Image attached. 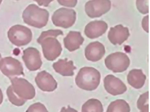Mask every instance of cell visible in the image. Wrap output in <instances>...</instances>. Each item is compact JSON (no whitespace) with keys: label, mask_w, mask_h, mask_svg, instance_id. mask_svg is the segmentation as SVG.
Returning a JSON list of instances; mask_svg holds the SVG:
<instances>
[{"label":"cell","mask_w":150,"mask_h":112,"mask_svg":"<svg viewBox=\"0 0 150 112\" xmlns=\"http://www.w3.org/2000/svg\"><path fill=\"white\" fill-rule=\"evenodd\" d=\"M38 87L42 91L52 92L57 88V84L52 76L45 71L39 72L35 78Z\"/></svg>","instance_id":"cell-12"},{"label":"cell","mask_w":150,"mask_h":112,"mask_svg":"<svg viewBox=\"0 0 150 112\" xmlns=\"http://www.w3.org/2000/svg\"><path fill=\"white\" fill-rule=\"evenodd\" d=\"M130 35L128 28L119 24L110 28L108 37L112 44L120 45L127 39Z\"/></svg>","instance_id":"cell-13"},{"label":"cell","mask_w":150,"mask_h":112,"mask_svg":"<svg viewBox=\"0 0 150 112\" xmlns=\"http://www.w3.org/2000/svg\"><path fill=\"white\" fill-rule=\"evenodd\" d=\"M100 78V74L96 69L85 67L80 69L75 81L79 88L88 91H92L98 86Z\"/></svg>","instance_id":"cell-2"},{"label":"cell","mask_w":150,"mask_h":112,"mask_svg":"<svg viewBox=\"0 0 150 112\" xmlns=\"http://www.w3.org/2000/svg\"><path fill=\"white\" fill-rule=\"evenodd\" d=\"M111 8V2L109 0H93L86 4V13L90 18H99L108 12Z\"/></svg>","instance_id":"cell-9"},{"label":"cell","mask_w":150,"mask_h":112,"mask_svg":"<svg viewBox=\"0 0 150 112\" xmlns=\"http://www.w3.org/2000/svg\"><path fill=\"white\" fill-rule=\"evenodd\" d=\"M26 112H48L45 106L38 102L31 105Z\"/></svg>","instance_id":"cell-23"},{"label":"cell","mask_w":150,"mask_h":112,"mask_svg":"<svg viewBox=\"0 0 150 112\" xmlns=\"http://www.w3.org/2000/svg\"><path fill=\"white\" fill-rule=\"evenodd\" d=\"M60 112H78V111L73 108H71L70 106H68V108H66L65 107H63L61 109Z\"/></svg>","instance_id":"cell-27"},{"label":"cell","mask_w":150,"mask_h":112,"mask_svg":"<svg viewBox=\"0 0 150 112\" xmlns=\"http://www.w3.org/2000/svg\"><path fill=\"white\" fill-rule=\"evenodd\" d=\"M146 77L141 69H133L127 76L128 83L132 87L137 89L142 88L145 83Z\"/></svg>","instance_id":"cell-18"},{"label":"cell","mask_w":150,"mask_h":112,"mask_svg":"<svg viewBox=\"0 0 150 112\" xmlns=\"http://www.w3.org/2000/svg\"><path fill=\"white\" fill-rule=\"evenodd\" d=\"M108 28V24L103 21H92L85 27L84 33L89 38H97L105 34Z\"/></svg>","instance_id":"cell-14"},{"label":"cell","mask_w":150,"mask_h":112,"mask_svg":"<svg viewBox=\"0 0 150 112\" xmlns=\"http://www.w3.org/2000/svg\"><path fill=\"white\" fill-rule=\"evenodd\" d=\"M148 23H149V15L144 17L142 21V26L143 29L147 32V33H149L148 28Z\"/></svg>","instance_id":"cell-26"},{"label":"cell","mask_w":150,"mask_h":112,"mask_svg":"<svg viewBox=\"0 0 150 112\" xmlns=\"http://www.w3.org/2000/svg\"><path fill=\"white\" fill-rule=\"evenodd\" d=\"M104 83L106 91L112 95L122 94L127 90L125 84L119 78L112 75H108L105 77Z\"/></svg>","instance_id":"cell-11"},{"label":"cell","mask_w":150,"mask_h":112,"mask_svg":"<svg viewBox=\"0 0 150 112\" xmlns=\"http://www.w3.org/2000/svg\"><path fill=\"white\" fill-rule=\"evenodd\" d=\"M105 65L114 73H121L126 71L130 64V60L125 53L117 52L108 55L105 59Z\"/></svg>","instance_id":"cell-6"},{"label":"cell","mask_w":150,"mask_h":112,"mask_svg":"<svg viewBox=\"0 0 150 112\" xmlns=\"http://www.w3.org/2000/svg\"><path fill=\"white\" fill-rule=\"evenodd\" d=\"M105 52L104 46L98 41L91 43L86 48L85 50V56L87 60L93 62L100 60Z\"/></svg>","instance_id":"cell-15"},{"label":"cell","mask_w":150,"mask_h":112,"mask_svg":"<svg viewBox=\"0 0 150 112\" xmlns=\"http://www.w3.org/2000/svg\"><path fill=\"white\" fill-rule=\"evenodd\" d=\"M2 2V1H0V5H1Z\"/></svg>","instance_id":"cell-31"},{"label":"cell","mask_w":150,"mask_h":112,"mask_svg":"<svg viewBox=\"0 0 150 112\" xmlns=\"http://www.w3.org/2000/svg\"><path fill=\"white\" fill-rule=\"evenodd\" d=\"M61 5L66 7H74L76 6L77 1H57Z\"/></svg>","instance_id":"cell-25"},{"label":"cell","mask_w":150,"mask_h":112,"mask_svg":"<svg viewBox=\"0 0 150 112\" xmlns=\"http://www.w3.org/2000/svg\"><path fill=\"white\" fill-rule=\"evenodd\" d=\"M0 70L10 79L14 76L24 75L21 63L11 57H4L0 60Z\"/></svg>","instance_id":"cell-8"},{"label":"cell","mask_w":150,"mask_h":112,"mask_svg":"<svg viewBox=\"0 0 150 112\" xmlns=\"http://www.w3.org/2000/svg\"><path fill=\"white\" fill-rule=\"evenodd\" d=\"M60 30H50L42 32L37 41L41 45L43 52L47 60L53 61L60 55L62 48L56 37L63 35Z\"/></svg>","instance_id":"cell-1"},{"label":"cell","mask_w":150,"mask_h":112,"mask_svg":"<svg viewBox=\"0 0 150 112\" xmlns=\"http://www.w3.org/2000/svg\"><path fill=\"white\" fill-rule=\"evenodd\" d=\"M23 53V59L29 70L34 71L40 68L42 62L38 50L35 48L29 47L24 50Z\"/></svg>","instance_id":"cell-10"},{"label":"cell","mask_w":150,"mask_h":112,"mask_svg":"<svg viewBox=\"0 0 150 112\" xmlns=\"http://www.w3.org/2000/svg\"><path fill=\"white\" fill-rule=\"evenodd\" d=\"M49 17V13L46 10L40 8L35 4L29 5L23 15L25 23L39 29L47 25Z\"/></svg>","instance_id":"cell-3"},{"label":"cell","mask_w":150,"mask_h":112,"mask_svg":"<svg viewBox=\"0 0 150 112\" xmlns=\"http://www.w3.org/2000/svg\"><path fill=\"white\" fill-rule=\"evenodd\" d=\"M147 3V1L137 0L136 1L137 9L142 14H146L149 13V8Z\"/></svg>","instance_id":"cell-24"},{"label":"cell","mask_w":150,"mask_h":112,"mask_svg":"<svg viewBox=\"0 0 150 112\" xmlns=\"http://www.w3.org/2000/svg\"><path fill=\"white\" fill-rule=\"evenodd\" d=\"M149 92L148 91L140 96L137 101V107L140 112H149Z\"/></svg>","instance_id":"cell-21"},{"label":"cell","mask_w":150,"mask_h":112,"mask_svg":"<svg viewBox=\"0 0 150 112\" xmlns=\"http://www.w3.org/2000/svg\"><path fill=\"white\" fill-rule=\"evenodd\" d=\"M53 67L56 72L64 76H73L74 74V71L76 69L74 65L73 62L68 61L67 58L59 60L53 63Z\"/></svg>","instance_id":"cell-17"},{"label":"cell","mask_w":150,"mask_h":112,"mask_svg":"<svg viewBox=\"0 0 150 112\" xmlns=\"http://www.w3.org/2000/svg\"><path fill=\"white\" fill-rule=\"evenodd\" d=\"M10 80L13 91L19 98L26 101L35 97V88L26 80L17 77L12 78Z\"/></svg>","instance_id":"cell-5"},{"label":"cell","mask_w":150,"mask_h":112,"mask_svg":"<svg viewBox=\"0 0 150 112\" xmlns=\"http://www.w3.org/2000/svg\"><path fill=\"white\" fill-rule=\"evenodd\" d=\"M3 94L1 90L0 89V105L3 102Z\"/></svg>","instance_id":"cell-29"},{"label":"cell","mask_w":150,"mask_h":112,"mask_svg":"<svg viewBox=\"0 0 150 112\" xmlns=\"http://www.w3.org/2000/svg\"><path fill=\"white\" fill-rule=\"evenodd\" d=\"M7 94L10 102L15 106H22L25 104L26 101L20 99L14 93L13 91L11 85L7 89Z\"/></svg>","instance_id":"cell-22"},{"label":"cell","mask_w":150,"mask_h":112,"mask_svg":"<svg viewBox=\"0 0 150 112\" xmlns=\"http://www.w3.org/2000/svg\"><path fill=\"white\" fill-rule=\"evenodd\" d=\"M76 15V12L73 9L61 8L53 13L52 20L56 26L67 29L74 24Z\"/></svg>","instance_id":"cell-7"},{"label":"cell","mask_w":150,"mask_h":112,"mask_svg":"<svg viewBox=\"0 0 150 112\" xmlns=\"http://www.w3.org/2000/svg\"><path fill=\"white\" fill-rule=\"evenodd\" d=\"M40 6L43 5L44 6H48V5L52 1H35Z\"/></svg>","instance_id":"cell-28"},{"label":"cell","mask_w":150,"mask_h":112,"mask_svg":"<svg viewBox=\"0 0 150 112\" xmlns=\"http://www.w3.org/2000/svg\"><path fill=\"white\" fill-rule=\"evenodd\" d=\"M8 34L10 41L18 46L28 44L33 37L31 30L25 26L20 25L12 27L9 30Z\"/></svg>","instance_id":"cell-4"},{"label":"cell","mask_w":150,"mask_h":112,"mask_svg":"<svg viewBox=\"0 0 150 112\" xmlns=\"http://www.w3.org/2000/svg\"><path fill=\"white\" fill-rule=\"evenodd\" d=\"M84 41V39L81 33L76 31H70L64 39L65 48L70 52L79 49Z\"/></svg>","instance_id":"cell-16"},{"label":"cell","mask_w":150,"mask_h":112,"mask_svg":"<svg viewBox=\"0 0 150 112\" xmlns=\"http://www.w3.org/2000/svg\"><path fill=\"white\" fill-rule=\"evenodd\" d=\"M130 106L124 100L117 99L112 102L106 112H130Z\"/></svg>","instance_id":"cell-19"},{"label":"cell","mask_w":150,"mask_h":112,"mask_svg":"<svg viewBox=\"0 0 150 112\" xmlns=\"http://www.w3.org/2000/svg\"><path fill=\"white\" fill-rule=\"evenodd\" d=\"M103 108L100 101L94 99H89L82 106V112H103Z\"/></svg>","instance_id":"cell-20"},{"label":"cell","mask_w":150,"mask_h":112,"mask_svg":"<svg viewBox=\"0 0 150 112\" xmlns=\"http://www.w3.org/2000/svg\"><path fill=\"white\" fill-rule=\"evenodd\" d=\"M1 54H0V60L1 59Z\"/></svg>","instance_id":"cell-30"}]
</instances>
